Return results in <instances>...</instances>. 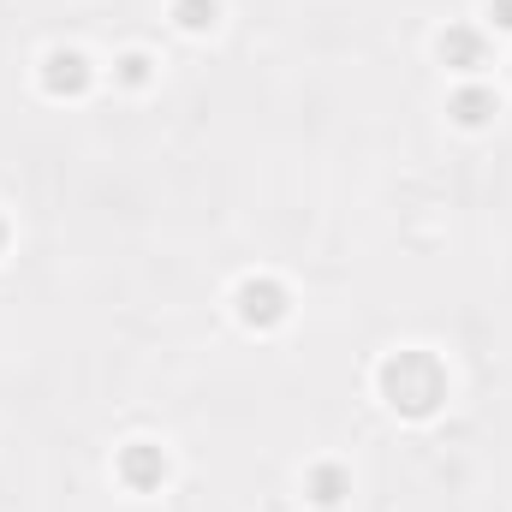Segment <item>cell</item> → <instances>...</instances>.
Here are the masks:
<instances>
[{"instance_id": "1", "label": "cell", "mask_w": 512, "mask_h": 512, "mask_svg": "<svg viewBox=\"0 0 512 512\" xmlns=\"http://www.w3.org/2000/svg\"><path fill=\"white\" fill-rule=\"evenodd\" d=\"M382 399L399 417H435L447 399V370L429 352H393L382 364Z\"/></svg>"}, {"instance_id": "2", "label": "cell", "mask_w": 512, "mask_h": 512, "mask_svg": "<svg viewBox=\"0 0 512 512\" xmlns=\"http://www.w3.org/2000/svg\"><path fill=\"white\" fill-rule=\"evenodd\" d=\"M233 304H239V322L245 328H280L286 322V286L280 280H245L233 292Z\"/></svg>"}, {"instance_id": "3", "label": "cell", "mask_w": 512, "mask_h": 512, "mask_svg": "<svg viewBox=\"0 0 512 512\" xmlns=\"http://www.w3.org/2000/svg\"><path fill=\"white\" fill-rule=\"evenodd\" d=\"M42 90H48V96H84V90H90V60H84L78 48H54V54L42 60Z\"/></svg>"}, {"instance_id": "4", "label": "cell", "mask_w": 512, "mask_h": 512, "mask_svg": "<svg viewBox=\"0 0 512 512\" xmlns=\"http://www.w3.org/2000/svg\"><path fill=\"white\" fill-rule=\"evenodd\" d=\"M161 477H167V453L155 441H131L126 453H120V483L126 489H155Z\"/></svg>"}, {"instance_id": "5", "label": "cell", "mask_w": 512, "mask_h": 512, "mask_svg": "<svg viewBox=\"0 0 512 512\" xmlns=\"http://www.w3.org/2000/svg\"><path fill=\"white\" fill-rule=\"evenodd\" d=\"M441 60H447L453 72H477V66H483V36H477L471 24L441 30Z\"/></svg>"}, {"instance_id": "6", "label": "cell", "mask_w": 512, "mask_h": 512, "mask_svg": "<svg viewBox=\"0 0 512 512\" xmlns=\"http://www.w3.org/2000/svg\"><path fill=\"white\" fill-rule=\"evenodd\" d=\"M304 489H310V501H316V507H340V501L352 495V477H346L340 465H310Z\"/></svg>"}, {"instance_id": "7", "label": "cell", "mask_w": 512, "mask_h": 512, "mask_svg": "<svg viewBox=\"0 0 512 512\" xmlns=\"http://www.w3.org/2000/svg\"><path fill=\"white\" fill-rule=\"evenodd\" d=\"M447 114H453L465 131H477V126H489V120H495V96H489L483 84H465V90L453 96V108H447Z\"/></svg>"}, {"instance_id": "8", "label": "cell", "mask_w": 512, "mask_h": 512, "mask_svg": "<svg viewBox=\"0 0 512 512\" xmlns=\"http://www.w3.org/2000/svg\"><path fill=\"white\" fill-rule=\"evenodd\" d=\"M173 18H179V30L203 36V30H215V18H221V0H173Z\"/></svg>"}, {"instance_id": "9", "label": "cell", "mask_w": 512, "mask_h": 512, "mask_svg": "<svg viewBox=\"0 0 512 512\" xmlns=\"http://www.w3.org/2000/svg\"><path fill=\"white\" fill-rule=\"evenodd\" d=\"M114 78L137 90V84H149V54H120V66H114Z\"/></svg>"}, {"instance_id": "10", "label": "cell", "mask_w": 512, "mask_h": 512, "mask_svg": "<svg viewBox=\"0 0 512 512\" xmlns=\"http://www.w3.org/2000/svg\"><path fill=\"white\" fill-rule=\"evenodd\" d=\"M489 24L495 30H512V0H489Z\"/></svg>"}, {"instance_id": "11", "label": "cell", "mask_w": 512, "mask_h": 512, "mask_svg": "<svg viewBox=\"0 0 512 512\" xmlns=\"http://www.w3.org/2000/svg\"><path fill=\"white\" fill-rule=\"evenodd\" d=\"M0 245H6V221H0Z\"/></svg>"}]
</instances>
